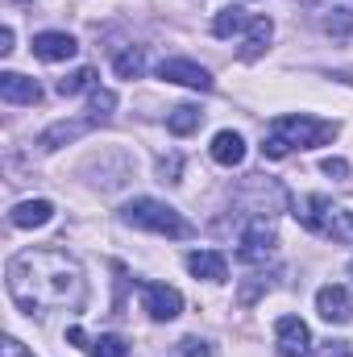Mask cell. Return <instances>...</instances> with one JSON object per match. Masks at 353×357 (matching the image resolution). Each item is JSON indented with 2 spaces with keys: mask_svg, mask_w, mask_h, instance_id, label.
I'll return each instance as SVG.
<instances>
[{
  "mask_svg": "<svg viewBox=\"0 0 353 357\" xmlns=\"http://www.w3.org/2000/svg\"><path fill=\"white\" fill-rule=\"evenodd\" d=\"M270 38H274V21H270V17H254L250 29H246V42H241V59L254 63L266 46H270Z\"/></svg>",
  "mask_w": 353,
  "mask_h": 357,
  "instance_id": "e0dca14e",
  "label": "cell"
},
{
  "mask_svg": "<svg viewBox=\"0 0 353 357\" xmlns=\"http://www.w3.org/2000/svg\"><path fill=\"white\" fill-rule=\"evenodd\" d=\"M337 212H341V208H337L329 195H303V199L295 204V220H299L308 233H316V237H329V233H333Z\"/></svg>",
  "mask_w": 353,
  "mask_h": 357,
  "instance_id": "8992f818",
  "label": "cell"
},
{
  "mask_svg": "<svg viewBox=\"0 0 353 357\" xmlns=\"http://www.w3.org/2000/svg\"><path fill=\"white\" fill-rule=\"evenodd\" d=\"M0 54H13V29L8 25L0 29Z\"/></svg>",
  "mask_w": 353,
  "mask_h": 357,
  "instance_id": "f1b7e54d",
  "label": "cell"
},
{
  "mask_svg": "<svg viewBox=\"0 0 353 357\" xmlns=\"http://www.w3.org/2000/svg\"><path fill=\"white\" fill-rule=\"evenodd\" d=\"M50 216H54V204L50 199H21L8 212V225L13 229H42V225H50Z\"/></svg>",
  "mask_w": 353,
  "mask_h": 357,
  "instance_id": "9a60e30c",
  "label": "cell"
},
{
  "mask_svg": "<svg viewBox=\"0 0 353 357\" xmlns=\"http://www.w3.org/2000/svg\"><path fill=\"white\" fill-rule=\"evenodd\" d=\"M4 357H33V354H29L17 337H8V341H4Z\"/></svg>",
  "mask_w": 353,
  "mask_h": 357,
  "instance_id": "83f0119b",
  "label": "cell"
},
{
  "mask_svg": "<svg viewBox=\"0 0 353 357\" xmlns=\"http://www.w3.org/2000/svg\"><path fill=\"white\" fill-rule=\"evenodd\" d=\"M200 121H204V112H200L195 104H179L175 112L167 116V129H171L175 137H187L191 129H200Z\"/></svg>",
  "mask_w": 353,
  "mask_h": 357,
  "instance_id": "ffe728a7",
  "label": "cell"
},
{
  "mask_svg": "<svg viewBox=\"0 0 353 357\" xmlns=\"http://www.w3.org/2000/svg\"><path fill=\"white\" fill-rule=\"evenodd\" d=\"M250 21H254V17H250L246 8H237V4H233V8H220V13L212 17V33H216V38H233V33L250 29Z\"/></svg>",
  "mask_w": 353,
  "mask_h": 357,
  "instance_id": "ac0fdd59",
  "label": "cell"
},
{
  "mask_svg": "<svg viewBox=\"0 0 353 357\" xmlns=\"http://www.w3.org/2000/svg\"><path fill=\"white\" fill-rule=\"evenodd\" d=\"M316 312H320L329 324H350V320H353V295H350V287H341V282L320 287V295H316Z\"/></svg>",
  "mask_w": 353,
  "mask_h": 357,
  "instance_id": "9c48e42d",
  "label": "cell"
},
{
  "mask_svg": "<svg viewBox=\"0 0 353 357\" xmlns=\"http://www.w3.org/2000/svg\"><path fill=\"white\" fill-rule=\"evenodd\" d=\"M80 133H88V121H59V125H50V129L38 137V146H42V150H59L63 142H75Z\"/></svg>",
  "mask_w": 353,
  "mask_h": 357,
  "instance_id": "d6986e66",
  "label": "cell"
},
{
  "mask_svg": "<svg viewBox=\"0 0 353 357\" xmlns=\"http://www.w3.org/2000/svg\"><path fill=\"white\" fill-rule=\"evenodd\" d=\"M233 208H237L241 225H250V220H274L278 212L291 208V195H287V187H283L278 178L246 175V183H241L237 195H233Z\"/></svg>",
  "mask_w": 353,
  "mask_h": 357,
  "instance_id": "3957f363",
  "label": "cell"
},
{
  "mask_svg": "<svg viewBox=\"0 0 353 357\" xmlns=\"http://www.w3.org/2000/svg\"><path fill=\"white\" fill-rule=\"evenodd\" d=\"M121 220L133 225V229H146V233H158V237H175V241H187L195 237V225L183 220L171 204L163 199H150V195H137L121 208Z\"/></svg>",
  "mask_w": 353,
  "mask_h": 357,
  "instance_id": "277c9868",
  "label": "cell"
},
{
  "mask_svg": "<svg viewBox=\"0 0 353 357\" xmlns=\"http://www.w3.org/2000/svg\"><path fill=\"white\" fill-rule=\"evenodd\" d=\"M112 108H117V96H112V91H104V88L91 91V112H96V121H100V116H108Z\"/></svg>",
  "mask_w": 353,
  "mask_h": 357,
  "instance_id": "cb8c5ba5",
  "label": "cell"
},
{
  "mask_svg": "<svg viewBox=\"0 0 353 357\" xmlns=\"http://www.w3.org/2000/svg\"><path fill=\"white\" fill-rule=\"evenodd\" d=\"M183 357H212V349H208L200 337H187V341H183Z\"/></svg>",
  "mask_w": 353,
  "mask_h": 357,
  "instance_id": "484cf974",
  "label": "cell"
},
{
  "mask_svg": "<svg viewBox=\"0 0 353 357\" xmlns=\"http://www.w3.org/2000/svg\"><path fill=\"white\" fill-rule=\"evenodd\" d=\"M112 71H117L121 79H137V75L146 71V54H142V50H121L117 63H112Z\"/></svg>",
  "mask_w": 353,
  "mask_h": 357,
  "instance_id": "44dd1931",
  "label": "cell"
},
{
  "mask_svg": "<svg viewBox=\"0 0 353 357\" xmlns=\"http://www.w3.org/2000/svg\"><path fill=\"white\" fill-rule=\"evenodd\" d=\"M91 357H129V345L121 341V337H100V341H91Z\"/></svg>",
  "mask_w": 353,
  "mask_h": 357,
  "instance_id": "603a6c76",
  "label": "cell"
},
{
  "mask_svg": "<svg viewBox=\"0 0 353 357\" xmlns=\"http://www.w3.org/2000/svg\"><path fill=\"white\" fill-rule=\"evenodd\" d=\"M142 307L150 312V320L167 324V320H175L179 312H183V295H179L175 287H167V282H146L142 287Z\"/></svg>",
  "mask_w": 353,
  "mask_h": 357,
  "instance_id": "ba28073f",
  "label": "cell"
},
{
  "mask_svg": "<svg viewBox=\"0 0 353 357\" xmlns=\"http://www.w3.org/2000/svg\"><path fill=\"white\" fill-rule=\"evenodd\" d=\"M337 137V125L333 121H316V116H278L270 125V137L262 142L266 158H287L295 146L299 150H316L324 142Z\"/></svg>",
  "mask_w": 353,
  "mask_h": 357,
  "instance_id": "7a4b0ae2",
  "label": "cell"
},
{
  "mask_svg": "<svg viewBox=\"0 0 353 357\" xmlns=\"http://www.w3.org/2000/svg\"><path fill=\"white\" fill-rule=\"evenodd\" d=\"M8 295L21 312H80L88 299V282L80 262L67 250H21L8 270Z\"/></svg>",
  "mask_w": 353,
  "mask_h": 357,
  "instance_id": "6da1fadb",
  "label": "cell"
},
{
  "mask_svg": "<svg viewBox=\"0 0 353 357\" xmlns=\"http://www.w3.org/2000/svg\"><path fill=\"white\" fill-rule=\"evenodd\" d=\"M187 270H191L195 278L225 282V278H229V258H225L220 250H195V254H187Z\"/></svg>",
  "mask_w": 353,
  "mask_h": 357,
  "instance_id": "4fadbf2b",
  "label": "cell"
},
{
  "mask_svg": "<svg viewBox=\"0 0 353 357\" xmlns=\"http://www.w3.org/2000/svg\"><path fill=\"white\" fill-rule=\"evenodd\" d=\"M316 357H353V349L345 345V341H329V345H324Z\"/></svg>",
  "mask_w": 353,
  "mask_h": 357,
  "instance_id": "4316f807",
  "label": "cell"
},
{
  "mask_svg": "<svg viewBox=\"0 0 353 357\" xmlns=\"http://www.w3.org/2000/svg\"><path fill=\"white\" fill-rule=\"evenodd\" d=\"M208 154H212L216 167H241V158H246V137L233 133V129H220V133L212 137Z\"/></svg>",
  "mask_w": 353,
  "mask_h": 357,
  "instance_id": "5bb4252c",
  "label": "cell"
},
{
  "mask_svg": "<svg viewBox=\"0 0 353 357\" xmlns=\"http://www.w3.org/2000/svg\"><path fill=\"white\" fill-rule=\"evenodd\" d=\"M274 254H278V237H274L270 220H250L237 229V258L246 266H266V262H274Z\"/></svg>",
  "mask_w": 353,
  "mask_h": 357,
  "instance_id": "5b68a950",
  "label": "cell"
},
{
  "mask_svg": "<svg viewBox=\"0 0 353 357\" xmlns=\"http://www.w3.org/2000/svg\"><path fill=\"white\" fill-rule=\"evenodd\" d=\"M91 79H96V71H91V67H80V71H71L67 79H59V96H80L84 88H91Z\"/></svg>",
  "mask_w": 353,
  "mask_h": 357,
  "instance_id": "7402d4cb",
  "label": "cell"
},
{
  "mask_svg": "<svg viewBox=\"0 0 353 357\" xmlns=\"http://www.w3.org/2000/svg\"><path fill=\"white\" fill-rule=\"evenodd\" d=\"M0 100L4 104H38L42 100V88H38V79H25L17 71H4L0 75Z\"/></svg>",
  "mask_w": 353,
  "mask_h": 357,
  "instance_id": "2e32d148",
  "label": "cell"
},
{
  "mask_svg": "<svg viewBox=\"0 0 353 357\" xmlns=\"http://www.w3.org/2000/svg\"><path fill=\"white\" fill-rule=\"evenodd\" d=\"M320 29L333 38L353 33V0H320Z\"/></svg>",
  "mask_w": 353,
  "mask_h": 357,
  "instance_id": "7c38bea8",
  "label": "cell"
},
{
  "mask_svg": "<svg viewBox=\"0 0 353 357\" xmlns=\"http://www.w3.org/2000/svg\"><path fill=\"white\" fill-rule=\"evenodd\" d=\"M75 50H80V42L59 29H46L33 38V59H42V63H67V59H75Z\"/></svg>",
  "mask_w": 353,
  "mask_h": 357,
  "instance_id": "8fae6325",
  "label": "cell"
},
{
  "mask_svg": "<svg viewBox=\"0 0 353 357\" xmlns=\"http://www.w3.org/2000/svg\"><path fill=\"white\" fill-rule=\"evenodd\" d=\"M320 171H324V175H333V178H350V162H345V158H324V162H320Z\"/></svg>",
  "mask_w": 353,
  "mask_h": 357,
  "instance_id": "d4e9b609",
  "label": "cell"
},
{
  "mask_svg": "<svg viewBox=\"0 0 353 357\" xmlns=\"http://www.w3.org/2000/svg\"><path fill=\"white\" fill-rule=\"evenodd\" d=\"M158 79H167V84H183V88L212 91V75H208L200 63H191V59H167V63H158Z\"/></svg>",
  "mask_w": 353,
  "mask_h": 357,
  "instance_id": "30bf717a",
  "label": "cell"
},
{
  "mask_svg": "<svg viewBox=\"0 0 353 357\" xmlns=\"http://www.w3.org/2000/svg\"><path fill=\"white\" fill-rule=\"evenodd\" d=\"M67 341H71V345H84L88 337H84V328H67Z\"/></svg>",
  "mask_w": 353,
  "mask_h": 357,
  "instance_id": "f546056e",
  "label": "cell"
},
{
  "mask_svg": "<svg viewBox=\"0 0 353 357\" xmlns=\"http://www.w3.org/2000/svg\"><path fill=\"white\" fill-rule=\"evenodd\" d=\"M274 349L278 357H303L312 349V333L299 316H278L274 320Z\"/></svg>",
  "mask_w": 353,
  "mask_h": 357,
  "instance_id": "52a82bcc",
  "label": "cell"
},
{
  "mask_svg": "<svg viewBox=\"0 0 353 357\" xmlns=\"http://www.w3.org/2000/svg\"><path fill=\"white\" fill-rule=\"evenodd\" d=\"M171 175V183H175V175H179V158H171V162H163V178Z\"/></svg>",
  "mask_w": 353,
  "mask_h": 357,
  "instance_id": "4dcf8cb0",
  "label": "cell"
}]
</instances>
